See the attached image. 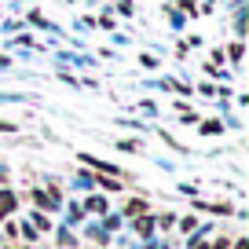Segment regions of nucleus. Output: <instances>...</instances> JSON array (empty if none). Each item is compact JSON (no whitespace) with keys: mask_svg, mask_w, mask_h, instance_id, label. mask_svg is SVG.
Returning <instances> with one entry per match:
<instances>
[{"mask_svg":"<svg viewBox=\"0 0 249 249\" xmlns=\"http://www.w3.org/2000/svg\"><path fill=\"white\" fill-rule=\"evenodd\" d=\"M234 249H249V242H246V238H242V242H238V246H234Z\"/></svg>","mask_w":249,"mask_h":249,"instance_id":"nucleus-5","label":"nucleus"},{"mask_svg":"<svg viewBox=\"0 0 249 249\" xmlns=\"http://www.w3.org/2000/svg\"><path fill=\"white\" fill-rule=\"evenodd\" d=\"M15 205H18V198H15V195H11V191H0V220L8 216V213H11V209H15Z\"/></svg>","mask_w":249,"mask_h":249,"instance_id":"nucleus-1","label":"nucleus"},{"mask_svg":"<svg viewBox=\"0 0 249 249\" xmlns=\"http://www.w3.org/2000/svg\"><path fill=\"white\" fill-rule=\"evenodd\" d=\"M198 249H209V246H198Z\"/></svg>","mask_w":249,"mask_h":249,"instance_id":"nucleus-6","label":"nucleus"},{"mask_svg":"<svg viewBox=\"0 0 249 249\" xmlns=\"http://www.w3.org/2000/svg\"><path fill=\"white\" fill-rule=\"evenodd\" d=\"M150 227H154V220H150V216L136 220V231H140V234H150Z\"/></svg>","mask_w":249,"mask_h":249,"instance_id":"nucleus-2","label":"nucleus"},{"mask_svg":"<svg viewBox=\"0 0 249 249\" xmlns=\"http://www.w3.org/2000/svg\"><path fill=\"white\" fill-rule=\"evenodd\" d=\"M143 209H147V205H143V202H128V209H124V213H128V216H140Z\"/></svg>","mask_w":249,"mask_h":249,"instance_id":"nucleus-3","label":"nucleus"},{"mask_svg":"<svg viewBox=\"0 0 249 249\" xmlns=\"http://www.w3.org/2000/svg\"><path fill=\"white\" fill-rule=\"evenodd\" d=\"M88 209H92V213H103V209H107V202H99V198H92V202H88Z\"/></svg>","mask_w":249,"mask_h":249,"instance_id":"nucleus-4","label":"nucleus"}]
</instances>
